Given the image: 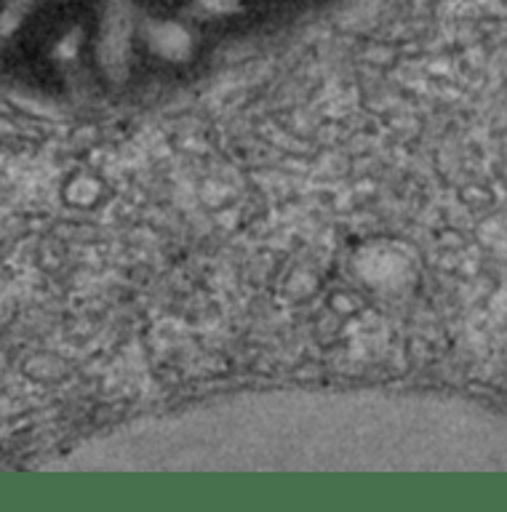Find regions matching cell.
Segmentation results:
<instances>
[{
	"label": "cell",
	"mask_w": 507,
	"mask_h": 512,
	"mask_svg": "<svg viewBox=\"0 0 507 512\" xmlns=\"http://www.w3.org/2000/svg\"><path fill=\"white\" fill-rule=\"evenodd\" d=\"M78 43H81V30L65 35V38L59 40V46L54 48V59H59V62H70V59L78 54Z\"/></svg>",
	"instance_id": "277c9868"
},
{
	"label": "cell",
	"mask_w": 507,
	"mask_h": 512,
	"mask_svg": "<svg viewBox=\"0 0 507 512\" xmlns=\"http://www.w3.org/2000/svg\"><path fill=\"white\" fill-rule=\"evenodd\" d=\"M137 30L134 0H105L97 38V62L110 83L129 78L131 38Z\"/></svg>",
	"instance_id": "6da1fadb"
},
{
	"label": "cell",
	"mask_w": 507,
	"mask_h": 512,
	"mask_svg": "<svg viewBox=\"0 0 507 512\" xmlns=\"http://www.w3.org/2000/svg\"><path fill=\"white\" fill-rule=\"evenodd\" d=\"M139 32H142L145 46L166 62H187L195 51L190 30L185 24L171 22V19H145Z\"/></svg>",
	"instance_id": "7a4b0ae2"
},
{
	"label": "cell",
	"mask_w": 507,
	"mask_h": 512,
	"mask_svg": "<svg viewBox=\"0 0 507 512\" xmlns=\"http://www.w3.org/2000/svg\"><path fill=\"white\" fill-rule=\"evenodd\" d=\"M241 11V0H193L190 14L198 19H214V16H230Z\"/></svg>",
	"instance_id": "3957f363"
}]
</instances>
